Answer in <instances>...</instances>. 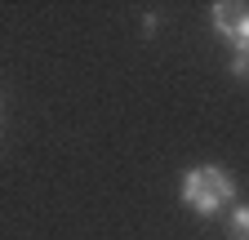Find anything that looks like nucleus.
Returning a JSON list of instances; mask_svg holds the SVG:
<instances>
[{"label":"nucleus","mask_w":249,"mask_h":240,"mask_svg":"<svg viewBox=\"0 0 249 240\" xmlns=\"http://www.w3.org/2000/svg\"><path fill=\"white\" fill-rule=\"evenodd\" d=\"M236 200V178L218 165H196L182 173V205L200 218H213L218 209H227Z\"/></svg>","instance_id":"obj_1"},{"label":"nucleus","mask_w":249,"mask_h":240,"mask_svg":"<svg viewBox=\"0 0 249 240\" xmlns=\"http://www.w3.org/2000/svg\"><path fill=\"white\" fill-rule=\"evenodd\" d=\"M213 32L236 53H249V5H213Z\"/></svg>","instance_id":"obj_2"},{"label":"nucleus","mask_w":249,"mask_h":240,"mask_svg":"<svg viewBox=\"0 0 249 240\" xmlns=\"http://www.w3.org/2000/svg\"><path fill=\"white\" fill-rule=\"evenodd\" d=\"M227 236H231V240H249V205H236V209H231Z\"/></svg>","instance_id":"obj_3"},{"label":"nucleus","mask_w":249,"mask_h":240,"mask_svg":"<svg viewBox=\"0 0 249 240\" xmlns=\"http://www.w3.org/2000/svg\"><path fill=\"white\" fill-rule=\"evenodd\" d=\"M231 76H249V53H236L231 58Z\"/></svg>","instance_id":"obj_4"}]
</instances>
